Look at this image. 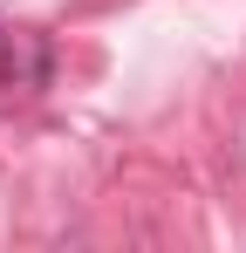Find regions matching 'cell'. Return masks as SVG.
<instances>
[{
    "label": "cell",
    "instance_id": "obj_1",
    "mask_svg": "<svg viewBox=\"0 0 246 253\" xmlns=\"http://www.w3.org/2000/svg\"><path fill=\"white\" fill-rule=\"evenodd\" d=\"M48 89V42L35 28L0 21V96H35Z\"/></svg>",
    "mask_w": 246,
    "mask_h": 253
}]
</instances>
